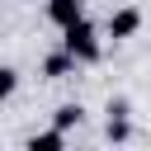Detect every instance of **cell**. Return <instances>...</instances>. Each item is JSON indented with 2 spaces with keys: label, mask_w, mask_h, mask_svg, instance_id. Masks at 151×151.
I'll return each mask as SVG.
<instances>
[{
  "label": "cell",
  "mask_w": 151,
  "mask_h": 151,
  "mask_svg": "<svg viewBox=\"0 0 151 151\" xmlns=\"http://www.w3.org/2000/svg\"><path fill=\"white\" fill-rule=\"evenodd\" d=\"M61 146H66V132H61V127L33 132V137H28V151H61Z\"/></svg>",
  "instance_id": "cell-5"
},
{
  "label": "cell",
  "mask_w": 151,
  "mask_h": 151,
  "mask_svg": "<svg viewBox=\"0 0 151 151\" xmlns=\"http://www.w3.org/2000/svg\"><path fill=\"white\" fill-rule=\"evenodd\" d=\"M14 90H19V71L0 61V104H5V99H14Z\"/></svg>",
  "instance_id": "cell-8"
},
{
  "label": "cell",
  "mask_w": 151,
  "mask_h": 151,
  "mask_svg": "<svg viewBox=\"0 0 151 151\" xmlns=\"http://www.w3.org/2000/svg\"><path fill=\"white\" fill-rule=\"evenodd\" d=\"M104 137H109V142H127V137H132V123H127V113H109V127H104Z\"/></svg>",
  "instance_id": "cell-7"
},
{
  "label": "cell",
  "mask_w": 151,
  "mask_h": 151,
  "mask_svg": "<svg viewBox=\"0 0 151 151\" xmlns=\"http://www.w3.org/2000/svg\"><path fill=\"white\" fill-rule=\"evenodd\" d=\"M76 66H80V61H76L66 47H57V52L42 57V76H47V80H66V76H76Z\"/></svg>",
  "instance_id": "cell-3"
},
{
  "label": "cell",
  "mask_w": 151,
  "mask_h": 151,
  "mask_svg": "<svg viewBox=\"0 0 151 151\" xmlns=\"http://www.w3.org/2000/svg\"><path fill=\"white\" fill-rule=\"evenodd\" d=\"M47 19H52L57 28H66V24L85 19V0H47Z\"/></svg>",
  "instance_id": "cell-4"
},
{
  "label": "cell",
  "mask_w": 151,
  "mask_h": 151,
  "mask_svg": "<svg viewBox=\"0 0 151 151\" xmlns=\"http://www.w3.org/2000/svg\"><path fill=\"white\" fill-rule=\"evenodd\" d=\"M80 118H85V109H80V104H61V109L52 113V127L71 132V127H80Z\"/></svg>",
  "instance_id": "cell-6"
},
{
  "label": "cell",
  "mask_w": 151,
  "mask_h": 151,
  "mask_svg": "<svg viewBox=\"0 0 151 151\" xmlns=\"http://www.w3.org/2000/svg\"><path fill=\"white\" fill-rule=\"evenodd\" d=\"M61 47H66L80 66H90V61H99V28H94L90 19H76V24L61 28Z\"/></svg>",
  "instance_id": "cell-1"
},
{
  "label": "cell",
  "mask_w": 151,
  "mask_h": 151,
  "mask_svg": "<svg viewBox=\"0 0 151 151\" xmlns=\"http://www.w3.org/2000/svg\"><path fill=\"white\" fill-rule=\"evenodd\" d=\"M137 28H142V9H137V5H123V9H113V14H109V24H104V33H109L113 42L132 38Z\"/></svg>",
  "instance_id": "cell-2"
}]
</instances>
